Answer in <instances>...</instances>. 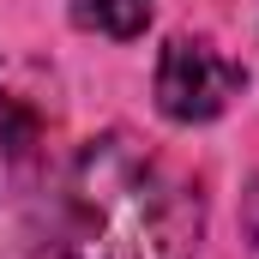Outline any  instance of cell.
<instances>
[{"instance_id": "cell-2", "label": "cell", "mask_w": 259, "mask_h": 259, "mask_svg": "<svg viewBox=\"0 0 259 259\" xmlns=\"http://www.w3.org/2000/svg\"><path fill=\"white\" fill-rule=\"evenodd\" d=\"M247 72L205 36H175L157 61V109L169 121H217L241 97Z\"/></svg>"}, {"instance_id": "cell-1", "label": "cell", "mask_w": 259, "mask_h": 259, "mask_svg": "<svg viewBox=\"0 0 259 259\" xmlns=\"http://www.w3.org/2000/svg\"><path fill=\"white\" fill-rule=\"evenodd\" d=\"M199 223L205 205L175 163L133 133H103L55 175L36 259H193Z\"/></svg>"}, {"instance_id": "cell-3", "label": "cell", "mask_w": 259, "mask_h": 259, "mask_svg": "<svg viewBox=\"0 0 259 259\" xmlns=\"http://www.w3.org/2000/svg\"><path fill=\"white\" fill-rule=\"evenodd\" d=\"M49 127H55V109L42 103V91L18 66H0V193L42 175Z\"/></svg>"}, {"instance_id": "cell-4", "label": "cell", "mask_w": 259, "mask_h": 259, "mask_svg": "<svg viewBox=\"0 0 259 259\" xmlns=\"http://www.w3.org/2000/svg\"><path fill=\"white\" fill-rule=\"evenodd\" d=\"M72 18L103 36H139L151 18V0H72Z\"/></svg>"}]
</instances>
